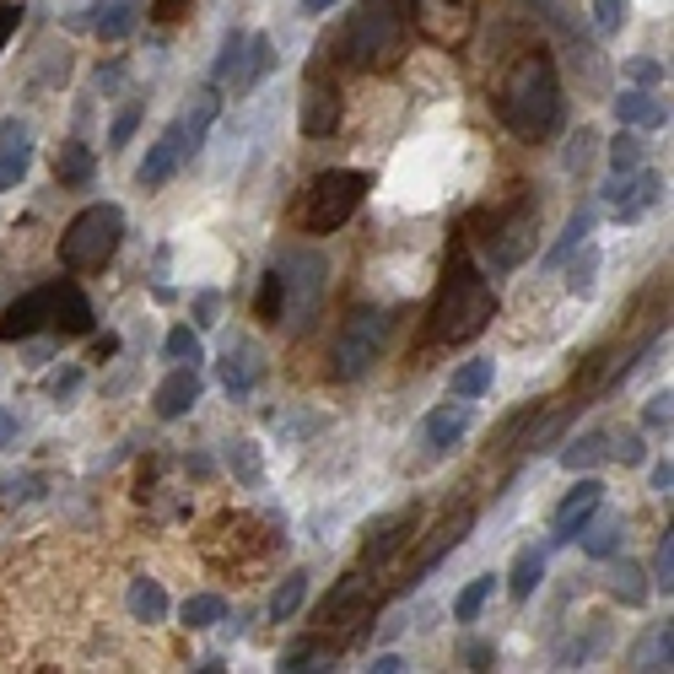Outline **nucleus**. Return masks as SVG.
I'll return each mask as SVG.
<instances>
[{
	"instance_id": "f257e3e1",
	"label": "nucleus",
	"mask_w": 674,
	"mask_h": 674,
	"mask_svg": "<svg viewBox=\"0 0 674 674\" xmlns=\"http://www.w3.org/2000/svg\"><path fill=\"white\" fill-rule=\"evenodd\" d=\"M502 120L519 140H545L561 125V82H556V60L535 49L519 60V71L502 87Z\"/></svg>"
},
{
	"instance_id": "f03ea898",
	"label": "nucleus",
	"mask_w": 674,
	"mask_h": 674,
	"mask_svg": "<svg viewBox=\"0 0 674 674\" xmlns=\"http://www.w3.org/2000/svg\"><path fill=\"white\" fill-rule=\"evenodd\" d=\"M491 319H497V291L486 286V275L470 260H453L448 275H442V286H437L426 335L442 340V346H459V340H475Z\"/></svg>"
},
{
	"instance_id": "7ed1b4c3",
	"label": "nucleus",
	"mask_w": 674,
	"mask_h": 674,
	"mask_svg": "<svg viewBox=\"0 0 674 674\" xmlns=\"http://www.w3.org/2000/svg\"><path fill=\"white\" fill-rule=\"evenodd\" d=\"M120 238H125V211L120 205H87L71 227H65V238H60V260L65 270H103L114 260V249H120Z\"/></svg>"
},
{
	"instance_id": "20e7f679",
	"label": "nucleus",
	"mask_w": 674,
	"mask_h": 674,
	"mask_svg": "<svg viewBox=\"0 0 674 674\" xmlns=\"http://www.w3.org/2000/svg\"><path fill=\"white\" fill-rule=\"evenodd\" d=\"M367 184H373V178H367V173H351V167L319 173L313 189H308V200H302V227H308V233H340V227L351 222V211L362 205Z\"/></svg>"
},
{
	"instance_id": "39448f33",
	"label": "nucleus",
	"mask_w": 674,
	"mask_h": 674,
	"mask_svg": "<svg viewBox=\"0 0 674 674\" xmlns=\"http://www.w3.org/2000/svg\"><path fill=\"white\" fill-rule=\"evenodd\" d=\"M346 49L357 65H395L404 49V11L400 0H367L346 33Z\"/></svg>"
},
{
	"instance_id": "423d86ee",
	"label": "nucleus",
	"mask_w": 674,
	"mask_h": 674,
	"mask_svg": "<svg viewBox=\"0 0 674 674\" xmlns=\"http://www.w3.org/2000/svg\"><path fill=\"white\" fill-rule=\"evenodd\" d=\"M389 329H395V313H384V308H357V313L346 319L340 340H335V378H362V373L378 362Z\"/></svg>"
},
{
	"instance_id": "0eeeda50",
	"label": "nucleus",
	"mask_w": 674,
	"mask_h": 674,
	"mask_svg": "<svg viewBox=\"0 0 674 674\" xmlns=\"http://www.w3.org/2000/svg\"><path fill=\"white\" fill-rule=\"evenodd\" d=\"M535 238H539V205L535 200H519L508 216L491 222V233L480 238L486 249V265L491 270H519L529 254H535Z\"/></svg>"
},
{
	"instance_id": "6e6552de",
	"label": "nucleus",
	"mask_w": 674,
	"mask_h": 674,
	"mask_svg": "<svg viewBox=\"0 0 674 674\" xmlns=\"http://www.w3.org/2000/svg\"><path fill=\"white\" fill-rule=\"evenodd\" d=\"M415 27L437 43V49H459L475 27V5L470 0H410Z\"/></svg>"
},
{
	"instance_id": "1a4fd4ad",
	"label": "nucleus",
	"mask_w": 674,
	"mask_h": 674,
	"mask_svg": "<svg viewBox=\"0 0 674 674\" xmlns=\"http://www.w3.org/2000/svg\"><path fill=\"white\" fill-rule=\"evenodd\" d=\"M604 195H610V205H615V216H621V222H637V216L659 200V173H648V167L615 173V184H610Z\"/></svg>"
},
{
	"instance_id": "9d476101",
	"label": "nucleus",
	"mask_w": 674,
	"mask_h": 674,
	"mask_svg": "<svg viewBox=\"0 0 674 674\" xmlns=\"http://www.w3.org/2000/svg\"><path fill=\"white\" fill-rule=\"evenodd\" d=\"M297 125H302V135L308 140H324V135H335V125H340V92L329 87V82H308L302 87V114H297Z\"/></svg>"
},
{
	"instance_id": "9b49d317",
	"label": "nucleus",
	"mask_w": 674,
	"mask_h": 674,
	"mask_svg": "<svg viewBox=\"0 0 674 674\" xmlns=\"http://www.w3.org/2000/svg\"><path fill=\"white\" fill-rule=\"evenodd\" d=\"M470 529H475V508H453V519H442V524H437V535H432V545H426V556L415 561V572L404 577V588H415L421 577H432V572H437V561H442L448 550H459Z\"/></svg>"
},
{
	"instance_id": "f8f14e48",
	"label": "nucleus",
	"mask_w": 674,
	"mask_h": 674,
	"mask_svg": "<svg viewBox=\"0 0 674 674\" xmlns=\"http://www.w3.org/2000/svg\"><path fill=\"white\" fill-rule=\"evenodd\" d=\"M189 157V140H184V125H167V135L146 151V162L135 167V184L140 189H157V184H167L173 173H178V162Z\"/></svg>"
},
{
	"instance_id": "ddd939ff",
	"label": "nucleus",
	"mask_w": 674,
	"mask_h": 674,
	"mask_svg": "<svg viewBox=\"0 0 674 674\" xmlns=\"http://www.w3.org/2000/svg\"><path fill=\"white\" fill-rule=\"evenodd\" d=\"M324 260L319 254H291L286 265H280V280H286V302L297 308V313H308L319 297H324Z\"/></svg>"
},
{
	"instance_id": "4468645a",
	"label": "nucleus",
	"mask_w": 674,
	"mask_h": 674,
	"mask_svg": "<svg viewBox=\"0 0 674 674\" xmlns=\"http://www.w3.org/2000/svg\"><path fill=\"white\" fill-rule=\"evenodd\" d=\"M49 324L60 335H87L92 329V302L82 297L76 280H49Z\"/></svg>"
},
{
	"instance_id": "2eb2a0df",
	"label": "nucleus",
	"mask_w": 674,
	"mask_h": 674,
	"mask_svg": "<svg viewBox=\"0 0 674 674\" xmlns=\"http://www.w3.org/2000/svg\"><path fill=\"white\" fill-rule=\"evenodd\" d=\"M599 502H604V486H599L594 475H588V480H577V486L566 491V502L556 508V535H550V539H556V545L577 539V529L588 524V513H594Z\"/></svg>"
},
{
	"instance_id": "dca6fc26",
	"label": "nucleus",
	"mask_w": 674,
	"mask_h": 674,
	"mask_svg": "<svg viewBox=\"0 0 674 674\" xmlns=\"http://www.w3.org/2000/svg\"><path fill=\"white\" fill-rule=\"evenodd\" d=\"M410 535H415V508L378 519V524L367 529V539H362V566H378V561H389V556H395V550H400Z\"/></svg>"
},
{
	"instance_id": "f3484780",
	"label": "nucleus",
	"mask_w": 674,
	"mask_h": 674,
	"mask_svg": "<svg viewBox=\"0 0 674 674\" xmlns=\"http://www.w3.org/2000/svg\"><path fill=\"white\" fill-rule=\"evenodd\" d=\"M43 324H49V286H38V291H27V297H16V302L5 308L0 340H33Z\"/></svg>"
},
{
	"instance_id": "a211bd4d",
	"label": "nucleus",
	"mask_w": 674,
	"mask_h": 674,
	"mask_svg": "<svg viewBox=\"0 0 674 674\" xmlns=\"http://www.w3.org/2000/svg\"><path fill=\"white\" fill-rule=\"evenodd\" d=\"M195 400H200V373H195L189 362H178V367L162 378V389L151 395V404H157L162 421H178L184 410H195Z\"/></svg>"
},
{
	"instance_id": "6ab92c4d",
	"label": "nucleus",
	"mask_w": 674,
	"mask_h": 674,
	"mask_svg": "<svg viewBox=\"0 0 674 674\" xmlns=\"http://www.w3.org/2000/svg\"><path fill=\"white\" fill-rule=\"evenodd\" d=\"M615 120H621V125H637V130H659V125L670 120V109H664L653 92H642V87H626V92L615 98Z\"/></svg>"
},
{
	"instance_id": "aec40b11",
	"label": "nucleus",
	"mask_w": 674,
	"mask_h": 674,
	"mask_svg": "<svg viewBox=\"0 0 674 674\" xmlns=\"http://www.w3.org/2000/svg\"><path fill=\"white\" fill-rule=\"evenodd\" d=\"M27 162H33V130L22 120H0V167L11 178H22Z\"/></svg>"
},
{
	"instance_id": "412c9836",
	"label": "nucleus",
	"mask_w": 674,
	"mask_h": 674,
	"mask_svg": "<svg viewBox=\"0 0 674 674\" xmlns=\"http://www.w3.org/2000/svg\"><path fill=\"white\" fill-rule=\"evenodd\" d=\"M588 519H594V524L577 529V535H583V550H588L594 561H610V556L621 550V519H615V513H599V508H594Z\"/></svg>"
},
{
	"instance_id": "4be33fe9",
	"label": "nucleus",
	"mask_w": 674,
	"mask_h": 674,
	"mask_svg": "<svg viewBox=\"0 0 674 674\" xmlns=\"http://www.w3.org/2000/svg\"><path fill=\"white\" fill-rule=\"evenodd\" d=\"M464 432H470V404H442V410H432V421H426L432 448H453Z\"/></svg>"
},
{
	"instance_id": "5701e85b",
	"label": "nucleus",
	"mask_w": 674,
	"mask_h": 674,
	"mask_svg": "<svg viewBox=\"0 0 674 674\" xmlns=\"http://www.w3.org/2000/svg\"><path fill=\"white\" fill-rule=\"evenodd\" d=\"M54 178L60 184H87L92 178V146L87 140H65L54 151Z\"/></svg>"
},
{
	"instance_id": "b1692460",
	"label": "nucleus",
	"mask_w": 674,
	"mask_h": 674,
	"mask_svg": "<svg viewBox=\"0 0 674 674\" xmlns=\"http://www.w3.org/2000/svg\"><path fill=\"white\" fill-rule=\"evenodd\" d=\"M130 615L135 621H167V594H162V583L157 577H135L130 583Z\"/></svg>"
},
{
	"instance_id": "393cba45",
	"label": "nucleus",
	"mask_w": 674,
	"mask_h": 674,
	"mask_svg": "<svg viewBox=\"0 0 674 674\" xmlns=\"http://www.w3.org/2000/svg\"><path fill=\"white\" fill-rule=\"evenodd\" d=\"M610 594H615L621 604H642V599H648V572L621 556V561L610 566Z\"/></svg>"
},
{
	"instance_id": "a878e982",
	"label": "nucleus",
	"mask_w": 674,
	"mask_h": 674,
	"mask_svg": "<svg viewBox=\"0 0 674 674\" xmlns=\"http://www.w3.org/2000/svg\"><path fill=\"white\" fill-rule=\"evenodd\" d=\"M244 60H249V33H227V38H222V54H216L211 82H216V87H233V82H238V71H244Z\"/></svg>"
},
{
	"instance_id": "bb28decb",
	"label": "nucleus",
	"mask_w": 674,
	"mask_h": 674,
	"mask_svg": "<svg viewBox=\"0 0 674 674\" xmlns=\"http://www.w3.org/2000/svg\"><path fill=\"white\" fill-rule=\"evenodd\" d=\"M260 378V367H254V351L249 346H227V357H222V384H227V395H249V384Z\"/></svg>"
},
{
	"instance_id": "cd10ccee",
	"label": "nucleus",
	"mask_w": 674,
	"mask_h": 674,
	"mask_svg": "<svg viewBox=\"0 0 674 674\" xmlns=\"http://www.w3.org/2000/svg\"><path fill=\"white\" fill-rule=\"evenodd\" d=\"M604 442H610L604 432H583V437H572V442L561 448V464H566L572 475H577V470H594V464H599V459L610 453Z\"/></svg>"
},
{
	"instance_id": "c85d7f7f",
	"label": "nucleus",
	"mask_w": 674,
	"mask_h": 674,
	"mask_svg": "<svg viewBox=\"0 0 674 674\" xmlns=\"http://www.w3.org/2000/svg\"><path fill=\"white\" fill-rule=\"evenodd\" d=\"M302 599H308V572H286L280 588L270 594V621H291L302 610Z\"/></svg>"
},
{
	"instance_id": "c756f323",
	"label": "nucleus",
	"mask_w": 674,
	"mask_h": 674,
	"mask_svg": "<svg viewBox=\"0 0 674 674\" xmlns=\"http://www.w3.org/2000/svg\"><path fill=\"white\" fill-rule=\"evenodd\" d=\"M270 65H275V43H270L265 33H260V38H249V60H244V71H238L233 92H254V87H260V76H265Z\"/></svg>"
},
{
	"instance_id": "7c9ffc66",
	"label": "nucleus",
	"mask_w": 674,
	"mask_h": 674,
	"mask_svg": "<svg viewBox=\"0 0 674 674\" xmlns=\"http://www.w3.org/2000/svg\"><path fill=\"white\" fill-rule=\"evenodd\" d=\"M588 233H594V205H583V211L566 222V233H561V244L550 249V260H545V265H561V260H572V254H577V244H588Z\"/></svg>"
},
{
	"instance_id": "2f4dec72",
	"label": "nucleus",
	"mask_w": 674,
	"mask_h": 674,
	"mask_svg": "<svg viewBox=\"0 0 674 674\" xmlns=\"http://www.w3.org/2000/svg\"><path fill=\"white\" fill-rule=\"evenodd\" d=\"M491 378H497V373H491V362H464V367L453 373V384H448V389H453V400H480V395L491 389Z\"/></svg>"
},
{
	"instance_id": "473e14b6",
	"label": "nucleus",
	"mask_w": 674,
	"mask_h": 674,
	"mask_svg": "<svg viewBox=\"0 0 674 674\" xmlns=\"http://www.w3.org/2000/svg\"><path fill=\"white\" fill-rule=\"evenodd\" d=\"M227 615V604L216 599V594H195V599H184V610H178V621L189 626V632H205V626H216Z\"/></svg>"
},
{
	"instance_id": "72a5a7b5",
	"label": "nucleus",
	"mask_w": 674,
	"mask_h": 674,
	"mask_svg": "<svg viewBox=\"0 0 674 674\" xmlns=\"http://www.w3.org/2000/svg\"><path fill=\"white\" fill-rule=\"evenodd\" d=\"M280 313H286V280H280V270H265L260 297H254V319H260V324H275Z\"/></svg>"
},
{
	"instance_id": "f704fd0d",
	"label": "nucleus",
	"mask_w": 674,
	"mask_h": 674,
	"mask_svg": "<svg viewBox=\"0 0 674 674\" xmlns=\"http://www.w3.org/2000/svg\"><path fill=\"white\" fill-rule=\"evenodd\" d=\"M539 577H545V561H539L535 550H524V556L513 561V572H508V594H513V599H529L539 588Z\"/></svg>"
},
{
	"instance_id": "c9c22d12",
	"label": "nucleus",
	"mask_w": 674,
	"mask_h": 674,
	"mask_svg": "<svg viewBox=\"0 0 674 674\" xmlns=\"http://www.w3.org/2000/svg\"><path fill=\"white\" fill-rule=\"evenodd\" d=\"M227 470H233L244 486H260V480H265V464H260V448H254V442H233V448H227Z\"/></svg>"
},
{
	"instance_id": "e433bc0d",
	"label": "nucleus",
	"mask_w": 674,
	"mask_h": 674,
	"mask_svg": "<svg viewBox=\"0 0 674 674\" xmlns=\"http://www.w3.org/2000/svg\"><path fill=\"white\" fill-rule=\"evenodd\" d=\"M140 11H146L140 0H114V5L98 16V33H103V38H125L135 22H140Z\"/></svg>"
},
{
	"instance_id": "4c0bfd02",
	"label": "nucleus",
	"mask_w": 674,
	"mask_h": 674,
	"mask_svg": "<svg viewBox=\"0 0 674 674\" xmlns=\"http://www.w3.org/2000/svg\"><path fill=\"white\" fill-rule=\"evenodd\" d=\"M594 275H599V249H594V244H577V260L566 265V286H572L577 297H588V291H594Z\"/></svg>"
},
{
	"instance_id": "58836bf2",
	"label": "nucleus",
	"mask_w": 674,
	"mask_h": 674,
	"mask_svg": "<svg viewBox=\"0 0 674 674\" xmlns=\"http://www.w3.org/2000/svg\"><path fill=\"white\" fill-rule=\"evenodd\" d=\"M670 626H653L648 637H642V648H637V670H670Z\"/></svg>"
},
{
	"instance_id": "ea45409f",
	"label": "nucleus",
	"mask_w": 674,
	"mask_h": 674,
	"mask_svg": "<svg viewBox=\"0 0 674 674\" xmlns=\"http://www.w3.org/2000/svg\"><path fill=\"white\" fill-rule=\"evenodd\" d=\"M162 351H167V362H189V367H195V362H200V335L178 324V329H167V346H162Z\"/></svg>"
},
{
	"instance_id": "a19ab883",
	"label": "nucleus",
	"mask_w": 674,
	"mask_h": 674,
	"mask_svg": "<svg viewBox=\"0 0 674 674\" xmlns=\"http://www.w3.org/2000/svg\"><path fill=\"white\" fill-rule=\"evenodd\" d=\"M486 599H491V577H475V583L453 599V615H459V621H475V615L486 610Z\"/></svg>"
},
{
	"instance_id": "79ce46f5",
	"label": "nucleus",
	"mask_w": 674,
	"mask_h": 674,
	"mask_svg": "<svg viewBox=\"0 0 674 674\" xmlns=\"http://www.w3.org/2000/svg\"><path fill=\"white\" fill-rule=\"evenodd\" d=\"M610 167H615V173H632V167H642V140H637L632 130L610 140Z\"/></svg>"
},
{
	"instance_id": "37998d69",
	"label": "nucleus",
	"mask_w": 674,
	"mask_h": 674,
	"mask_svg": "<svg viewBox=\"0 0 674 674\" xmlns=\"http://www.w3.org/2000/svg\"><path fill=\"white\" fill-rule=\"evenodd\" d=\"M626 11H632V0H594V27L599 33H615L626 22Z\"/></svg>"
},
{
	"instance_id": "c03bdc74",
	"label": "nucleus",
	"mask_w": 674,
	"mask_h": 674,
	"mask_svg": "<svg viewBox=\"0 0 674 674\" xmlns=\"http://www.w3.org/2000/svg\"><path fill=\"white\" fill-rule=\"evenodd\" d=\"M594 146H599V135L577 130V135H572V146H566V167H572V173H583V167L594 162Z\"/></svg>"
},
{
	"instance_id": "a18cd8bd",
	"label": "nucleus",
	"mask_w": 674,
	"mask_h": 674,
	"mask_svg": "<svg viewBox=\"0 0 674 674\" xmlns=\"http://www.w3.org/2000/svg\"><path fill=\"white\" fill-rule=\"evenodd\" d=\"M76 384H82V367H60V373H49V400H65V395H76Z\"/></svg>"
},
{
	"instance_id": "49530a36",
	"label": "nucleus",
	"mask_w": 674,
	"mask_h": 674,
	"mask_svg": "<svg viewBox=\"0 0 674 674\" xmlns=\"http://www.w3.org/2000/svg\"><path fill=\"white\" fill-rule=\"evenodd\" d=\"M135 125H140V103H130V109L114 120V130H109V151H120V146L135 135Z\"/></svg>"
},
{
	"instance_id": "de8ad7c7",
	"label": "nucleus",
	"mask_w": 674,
	"mask_h": 674,
	"mask_svg": "<svg viewBox=\"0 0 674 674\" xmlns=\"http://www.w3.org/2000/svg\"><path fill=\"white\" fill-rule=\"evenodd\" d=\"M642 426H653V432H670V389L648 400V410H642Z\"/></svg>"
},
{
	"instance_id": "09e8293b",
	"label": "nucleus",
	"mask_w": 674,
	"mask_h": 674,
	"mask_svg": "<svg viewBox=\"0 0 674 674\" xmlns=\"http://www.w3.org/2000/svg\"><path fill=\"white\" fill-rule=\"evenodd\" d=\"M459 659H464L470 670H491V664H497V648H491V642H464Z\"/></svg>"
},
{
	"instance_id": "8fccbe9b",
	"label": "nucleus",
	"mask_w": 674,
	"mask_h": 674,
	"mask_svg": "<svg viewBox=\"0 0 674 674\" xmlns=\"http://www.w3.org/2000/svg\"><path fill=\"white\" fill-rule=\"evenodd\" d=\"M216 308H222V297H216V291H200V297H195V324L211 329V324H216Z\"/></svg>"
},
{
	"instance_id": "3c124183",
	"label": "nucleus",
	"mask_w": 674,
	"mask_h": 674,
	"mask_svg": "<svg viewBox=\"0 0 674 674\" xmlns=\"http://www.w3.org/2000/svg\"><path fill=\"white\" fill-rule=\"evenodd\" d=\"M626 71H632V82H642V87H653V82H664V65H659V60H632Z\"/></svg>"
},
{
	"instance_id": "603ef678",
	"label": "nucleus",
	"mask_w": 674,
	"mask_h": 674,
	"mask_svg": "<svg viewBox=\"0 0 674 674\" xmlns=\"http://www.w3.org/2000/svg\"><path fill=\"white\" fill-rule=\"evenodd\" d=\"M610 453H615L621 464H642V437H637V432H626V437H621V448H610Z\"/></svg>"
},
{
	"instance_id": "864d4df0",
	"label": "nucleus",
	"mask_w": 674,
	"mask_h": 674,
	"mask_svg": "<svg viewBox=\"0 0 674 674\" xmlns=\"http://www.w3.org/2000/svg\"><path fill=\"white\" fill-rule=\"evenodd\" d=\"M659 583H664V594H670V583H674V539L670 535L659 545Z\"/></svg>"
},
{
	"instance_id": "5fc2aeb1",
	"label": "nucleus",
	"mask_w": 674,
	"mask_h": 674,
	"mask_svg": "<svg viewBox=\"0 0 674 674\" xmlns=\"http://www.w3.org/2000/svg\"><path fill=\"white\" fill-rule=\"evenodd\" d=\"M184 11H189V0H157V5H151V16H157V22H178Z\"/></svg>"
},
{
	"instance_id": "6e6d98bb",
	"label": "nucleus",
	"mask_w": 674,
	"mask_h": 674,
	"mask_svg": "<svg viewBox=\"0 0 674 674\" xmlns=\"http://www.w3.org/2000/svg\"><path fill=\"white\" fill-rule=\"evenodd\" d=\"M16 16H22L16 5H0V49H5V38L16 33Z\"/></svg>"
},
{
	"instance_id": "4d7b16f0",
	"label": "nucleus",
	"mask_w": 674,
	"mask_h": 674,
	"mask_svg": "<svg viewBox=\"0 0 674 674\" xmlns=\"http://www.w3.org/2000/svg\"><path fill=\"white\" fill-rule=\"evenodd\" d=\"M674 486V470H670V459L664 464H653V491H670Z\"/></svg>"
},
{
	"instance_id": "13d9d810",
	"label": "nucleus",
	"mask_w": 674,
	"mask_h": 674,
	"mask_svg": "<svg viewBox=\"0 0 674 674\" xmlns=\"http://www.w3.org/2000/svg\"><path fill=\"white\" fill-rule=\"evenodd\" d=\"M373 670H378V674H400L404 659H400V653H384V659H373Z\"/></svg>"
},
{
	"instance_id": "bf43d9fd",
	"label": "nucleus",
	"mask_w": 674,
	"mask_h": 674,
	"mask_svg": "<svg viewBox=\"0 0 674 674\" xmlns=\"http://www.w3.org/2000/svg\"><path fill=\"white\" fill-rule=\"evenodd\" d=\"M11 437H16V421H11V410H5V404H0V448H5V442H11Z\"/></svg>"
},
{
	"instance_id": "052dcab7",
	"label": "nucleus",
	"mask_w": 674,
	"mask_h": 674,
	"mask_svg": "<svg viewBox=\"0 0 674 674\" xmlns=\"http://www.w3.org/2000/svg\"><path fill=\"white\" fill-rule=\"evenodd\" d=\"M329 5H335V0H302V11H308V16H319V11H329Z\"/></svg>"
},
{
	"instance_id": "680f3d73",
	"label": "nucleus",
	"mask_w": 674,
	"mask_h": 674,
	"mask_svg": "<svg viewBox=\"0 0 674 674\" xmlns=\"http://www.w3.org/2000/svg\"><path fill=\"white\" fill-rule=\"evenodd\" d=\"M11 184H16V178H11V173H5V167H0V189H11Z\"/></svg>"
}]
</instances>
